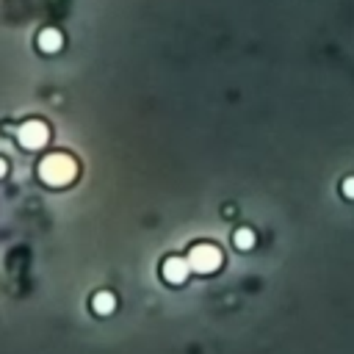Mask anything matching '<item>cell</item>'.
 I'll use <instances>...</instances> for the list:
<instances>
[{"mask_svg":"<svg viewBox=\"0 0 354 354\" xmlns=\"http://www.w3.org/2000/svg\"><path fill=\"white\" fill-rule=\"evenodd\" d=\"M218 263H221V257H218V252H216L213 246L202 243V246L191 249V266H194L196 271L210 274V271H216V266H218Z\"/></svg>","mask_w":354,"mask_h":354,"instance_id":"obj_1","label":"cell"},{"mask_svg":"<svg viewBox=\"0 0 354 354\" xmlns=\"http://www.w3.org/2000/svg\"><path fill=\"white\" fill-rule=\"evenodd\" d=\"M160 274H163V279H166L169 285H177V282H183V279L188 277V266H185L180 257H166Z\"/></svg>","mask_w":354,"mask_h":354,"instance_id":"obj_2","label":"cell"},{"mask_svg":"<svg viewBox=\"0 0 354 354\" xmlns=\"http://www.w3.org/2000/svg\"><path fill=\"white\" fill-rule=\"evenodd\" d=\"M94 310H97L100 315L111 313V310H113V296H111V293H100V296L94 299Z\"/></svg>","mask_w":354,"mask_h":354,"instance_id":"obj_3","label":"cell"},{"mask_svg":"<svg viewBox=\"0 0 354 354\" xmlns=\"http://www.w3.org/2000/svg\"><path fill=\"white\" fill-rule=\"evenodd\" d=\"M235 246L238 249H252V232L249 230H238L235 232Z\"/></svg>","mask_w":354,"mask_h":354,"instance_id":"obj_4","label":"cell"},{"mask_svg":"<svg viewBox=\"0 0 354 354\" xmlns=\"http://www.w3.org/2000/svg\"><path fill=\"white\" fill-rule=\"evenodd\" d=\"M343 191H346V196H351V194H354V180H348V183L343 185Z\"/></svg>","mask_w":354,"mask_h":354,"instance_id":"obj_5","label":"cell"}]
</instances>
